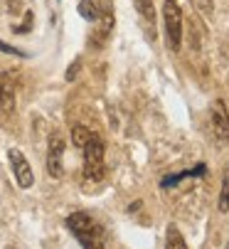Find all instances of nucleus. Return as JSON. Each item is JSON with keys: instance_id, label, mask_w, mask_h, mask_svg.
I'll list each match as a JSON object with an SVG mask.
<instances>
[{"instance_id": "f257e3e1", "label": "nucleus", "mask_w": 229, "mask_h": 249, "mask_svg": "<svg viewBox=\"0 0 229 249\" xmlns=\"http://www.w3.org/2000/svg\"><path fill=\"white\" fill-rule=\"evenodd\" d=\"M67 227L71 230V234L79 239V244L84 249H104L106 232L91 215H87V212H71L67 217Z\"/></svg>"}, {"instance_id": "f03ea898", "label": "nucleus", "mask_w": 229, "mask_h": 249, "mask_svg": "<svg viewBox=\"0 0 229 249\" xmlns=\"http://www.w3.org/2000/svg\"><path fill=\"white\" fill-rule=\"evenodd\" d=\"M84 151V178L91 183H99L104 180V175H106V165H104V141L94 133V138L89 141V143L82 148Z\"/></svg>"}, {"instance_id": "7ed1b4c3", "label": "nucleus", "mask_w": 229, "mask_h": 249, "mask_svg": "<svg viewBox=\"0 0 229 249\" xmlns=\"http://www.w3.org/2000/svg\"><path fill=\"white\" fill-rule=\"evenodd\" d=\"M163 20H165L168 50L177 52L182 45V10L177 5V0H163Z\"/></svg>"}, {"instance_id": "20e7f679", "label": "nucleus", "mask_w": 229, "mask_h": 249, "mask_svg": "<svg viewBox=\"0 0 229 249\" xmlns=\"http://www.w3.org/2000/svg\"><path fill=\"white\" fill-rule=\"evenodd\" d=\"M96 8H99V18H96L99 27H96V32H94L91 45H94V47H101V45L108 40L111 27H113V8H111L108 0H99V5H96Z\"/></svg>"}, {"instance_id": "39448f33", "label": "nucleus", "mask_w": 229, "mask_h": 249, "mask_svg": "<svg viewBox=\"0 0 229 249\" xmlns=\"http://www.w3.org/2000/svg\"><path fill=\"white\" fill-rule=\"evenodd\" d=\"M8 158H10L13 175H15L18 185H20L22 190L32 188V183H35V175H32V168H30V163L25 160V156H22L18 148H10V151H8Z\"/></svg>"}, {"instance_id": "423d86ee", "label": "nucleus", "mask_w": 229, "mask_h": 249, "mask_svg": "<svg viewBox=\"0 0 229 249\" xmlns=\"http://www.w3.org/2000/svg\"><path fill=\"white\" fill-rule=\"evenodd\" d=\"M62 156H64V138L59 133H52L50 143H47V173L52 178H62V173H64Z\"/></svg>"}, {"instance_id": "0eeeda50", "label": "nucleus", "mask_w": 229, "mask_h": 249, "mask_svg": "<svg viewBox=\"0 0 229 249\" xmlns=\"http://www.w3.org/2000/svg\"><path fill=\"white\" fill-rule=\"evenodd\" d=\"M15 111V77L13 72H0V114Z\"/></svg>"}, {"instance_id": "6e6552de", "label": "nucleus", "mask_w": 229, "mask_h": 249, "mask_svg": "<svg viewBox=\"0 0 229 249\" xmlns=\"http://www.w3.org/2000/svg\"><path fill=\"white\" fill-rule=\"evenodd\" d=\"M212 126H214V136L219 143H224V141H229V111L222 99H217L212 104Z\"/></svg>"}, {"instance_id": "1a4fd4ad", "label": "nucleus", "mask_w": 229, "mask_h": 249, "mask_svg": "<svg viewBox=\"0 0 229 249\" xmlns=\"http://www.w3.org/2000/svg\"><path fill=\"white\" fill-rule=\"evenodd\" d=\"M136 8H138L143 22L150 25V32L156 37V10H153V0H136Z\"/></svg>"}, {"instance_id": "9d476101", "label": "nucleus", "mask_w": 229, "mask_h": 249, "mask_svg": "<svg viewBox=\"0 0 229 249\" xmlns=\"http://www.w3.org/2000/svg\"><path fill=\"white\" fill-rule=\"evenodd\" d=\"M205 173V165L200 163L197 168H193V170H182V173H177V175H173V178H163L160 180V188H170V185H177L182 178H197V175H202Z\"/></svg>"}, {"instance_id": "9b49d317", "label": "nucleus", "mask_w": 229, "mask_h": 249, "mask_svg": "<svg viewBox=\"0 0 229 249\" xmlns=\"http://www.w3.org/2000/svg\"><path fill=\"white\" fill-rule=\"evenodd\" d=\"M91 138H94V131H89L87 126H74V128H71V143H74L76 148H84Z\"/></svg>"}, {"instance_id": "f8f14e48", "label": "nucleus", "mask_w": 229, "mask_h": 249, "mask_svg": "<svg viewBox=\"0 0 229 249\" xmlns=\"http://www.w3.org/2000/svg\"><path fill=\"white\" fill-rule=\"evenodd\" d=\"M76 8H79V15H82L84 20L96 22V18H99V8H96L94 0H76Z\"/></svg>"}, {"instance_id": "ddd939ff", "label": "nucleus", "mask_w": 229, "mask_h": 249, "mask_svg": "<svg viewBox=\"0 0 229 249\" xmlns=\"http://www.w3.org/2000/svg\"><path fill=\"white\" fill-rule=\"evenodd\" d=\"M165 249H187V244H185V239H182V234L177 232V227H175V225H170V227H168Z\"/></svg>"}, {"instance_id": "4468645a", "label": "nucleus", "mask_w": 229, "mask_h": 249, "mask_svg": "<svg viewBox=\"0 0 229 249\" xmlns=\"http://www.w3.org/2000/svg\"><path fill=\"white\" fill-rule=\"evenodd\" d=\"M227 210H229V173L224 175L222 193H219V212H227Z\"/></svg>"}, {"instance_id": "2eb2a0df", "label": "nucleus", "mask_w": 229, "mask_h": 249, "mask_svg": "<svg viewBox=\"0 0 229 249\" xmlns=\"http://www.w3.org/2000/svg\"><path fill=\"white\" fill-rule=\"evenodd\" d=\"M79 67H82V59H76V62L67 69V82H74V79H76V72H79Z\"/></svg>"}, {"instance_id": "dca6fc26", "label": "nucleus", "mask_w": 229, "mask_h": 249, "mask_svg": "<svg viewBox=\"0 0 229 249\" xmlns=\"http://www.w3.org/2000/svg\"><path fill=\"white\" fill-rule=\"evenodd\" d=\"M0 52H8V54H15V57H25V52H20V50H15V47H10L5 42H0Z\"/></svg>"}]
</instances>
